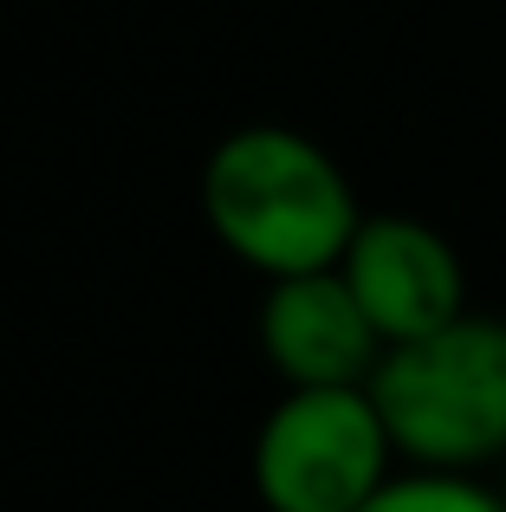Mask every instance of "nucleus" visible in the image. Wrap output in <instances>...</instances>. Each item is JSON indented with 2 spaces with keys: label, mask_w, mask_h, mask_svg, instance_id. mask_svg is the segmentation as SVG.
Here are the masks:
<instances>
[{
  "label": "nucleus",
  "mask_w": 506,
  "mask_h": 512,
  "mask_svg": "<svg viewBox=\"0 0 506 512\" xmlns=\"http://www.w3.org/2000/svg\"><path fill=\"white\" fill-rule=\"evenodd\" d=\"M364 512H506V500L494 487H481L474 474H435V467H416V474H390L383 493Z\"/></svg>",
  "instance_id": "423d86ee"
},
{
  "label": "nucleus",
  "mask_w": 506,
  "mask_h": 512,
  "mask_svg": "<svg viewBox=\"0 0 506 512\" xmlns=\"http://www.w3.org/2000/svg\"><path fill=\"white\" fill-rule=\"evenodd\" d=\"M396 454L435 474H474L506 454V318H455L383 350L370 376Z\"/></svg>",
  "instance_id": "f03ea898"
},
{
  "label": "nucleus",
  "mask_w": 506,
  "mask_h": 512,
  "mask_svg": "<svg viewBox=\"0 0 506 512\" xmlns=\"http://www.w3.org/2000/svg\"><path fill=\"white\" fill-rule=\"evenodd\" d=\"M260 350L286 389H364L383 363V338L364 318L344 273L273 279L260 305Z\"/></svg>",
  "instance_id": "39448f33"
},
{
  "label": "nucleus",
  "mask_w": 506,
  "mask_h": 512,
  "mask_svg": "<svg viewBox=\"0 0 506 512\" xmlns=\"http://www.w3.org/2000/svg\"><path fill=\"white\" fill-rule=\"evenodd\" d=\"M396 441L370 389H286L253 435V493L266 512H364Z\"/></svg>",
  "instance_id": "7ed1b4c3"
},
{
  "label": "nucleus",
  "mask_w": 506,
  "mask_h": 512,
  "mask_svg": "<svg viewBox=\"0 0 506 512\" xmlns=\"http://www.w3.org/2000/svg\"><path fill=\"white\" fill-rule=\"evenodd\" d=\"M344 286L357 292L383 350L416 344L429 331L468 318V273L461 253L416 214H364L357 240L338 260Z\"/></svg>",
  "instance_id": "20e7f679"
},
{
  "label": "nucleus",
  "mask_w": 506,
  "mask_h": 512,
  "mask_svg": "<svg viewBox=\"0 0 506 512\" xmlns=\"http://www.w3.org/2000/svg\"><path fill=\"white\" fill-rule=\"evenodd\" d=\"M202 214L221 247L266 279L331 273L364 227L351 175L286 124H247L215 143L202 169Z\"/></svg>",
  "instance_id": "f257e3e1"
},
{
  "label": "nucleus",
  "mask_w": 506,
  "mask_h": 512,
  "mask_svg": "<svg viewBox=\"0 0 506 512\" xmlns=\"http://www.w3.org/2000/svg\"><path fill=\"white\" fill-rule=\"evenodd\" d=\"M500 500H506V487H500Z\"/></svg>",
  "instance_id": "0eeeda50"
}]
</instances>
